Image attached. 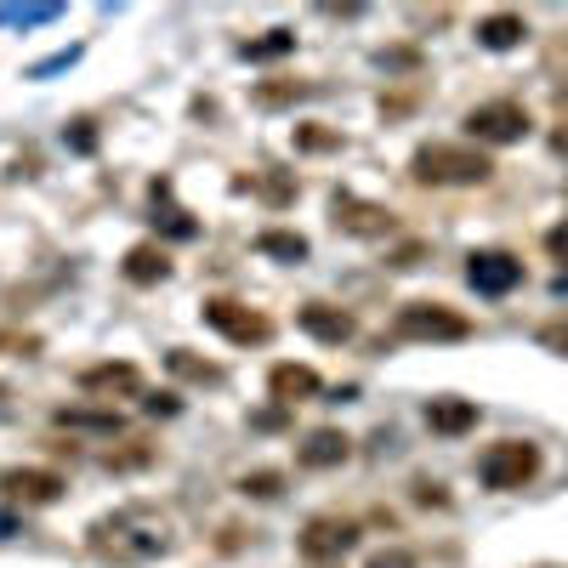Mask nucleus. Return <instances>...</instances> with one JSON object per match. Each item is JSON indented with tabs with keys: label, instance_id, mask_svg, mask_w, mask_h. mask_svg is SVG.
<instances>
[{
	"label": "nucleus",
	"instance_id": "f257e3e1",
	"mask_svg": "<svg viewBox=\"0 0 568 568\" xmlns=\"http://www.w3.org/2000/svg\"><path fill=\"white\" fill-rule=\"evenodd\" d=\"M91 551L109 562H154L171 551V517L154 506H120L91 524Z\"/></svg>",
	"mask_w": 568,
	"mask_h": 568
},
{
	"label": "nucleus",
	"instance_id": "f03ea898",
	"mask_svg": "<svg viewBox=\"0 0 568 568\" xmlns=\"http://www.w3.org/2000/svg\"><path fill=\"white\" fill-rule=\"evenodd\" d=\"M409 176L420 187H484L495 176V160L484 149H466V142H426L409 160Z\"/></svg>",
	"mask_w": 568,
	"mask_h": 568
},
{
	"label": "nucleus",
	"instance_id": "7ed1b4c3",
	"mask_svg": "<svg viewBox=\"0 0 568 568\" xmlns=\"http://www.w3.org/2000/svg\"><path fill=\"white\" fill-rule=\"evenodd\" d=\"M540 444H529V438H500V444H489L484 455H478V478H484V489H500V495H511V489H529L535 478H540Z\"/></svg>",
	"mask_w": 568,
	"mask_h": 568
},
{
	"label": "nucleus",
	"instance_id": "20e7f679",
	"mask_svg": "<svg viewBox=\"0 0 568 568\" xmlns=\"http://www.w3.org/2000/svg\"><path fill=\"white\" fill-rule=\"evenodd\" d=\"M393 329L404 342H466L471 336V318L455 313L449 302H404Z\"/></svg>",
	"mask_w": 568,
	"mask_h": 568
},
{
	"label": "nucleus",
	"instance_id": "39448f33",
	"mask_svg": "<svg viewBox=\"0 0 568 568\" xmlns=\"http://www.w3.org/2000/svg\"><path fill=\"white\" fill-rule=\"evenodd\" d=\"M466 136L471 142H489V149H511V142L529 136V109L517 98H495V103H478L466 114Z\"/></svg>",
	"mask_w": 568,
	"mask_h": 568
},
{
	"label": "nucleus",
	"instance_id": "423d86ee",
	"mask_svg": "<svg viewBox=\"0 0 568 568\" xmlns=\"http://www.w3.org/2000/svg\"><path fill=\"white\" fill-rule=\"evenodd\" d=\"M205 324L222 329V336L240 342V347H262L273 336V318L256 313V307H245V302H233V296H211L205 302Z\"/></svg>",
	"mask_w": 568,
	"mask_h": 568
},
{
	"label": "nucleus",
	"instance_id": "0eeeda50",
	"mask_svg": "<svg viewBox=\"0 0 568 568\" xmlns=\"http://www.w3.org/2000/svg\"><path fill=\"white\" fill-rule=\"evenodd\" d=\"M358 546V524L353 517H313V524L296 535V551L307 562H342Z\"/></svg>",
	"mask_w": 568,
	"mask_h": 568
},
{
	"label": "nucleus",
	"instance_id": "6e6552de",
	"mask_svg": "<svg viewBox=\"0 0 568 568\" xmlns=\"http://www.w3.org/2000/svg\"><path fill=\"white\" fill-rule=\"evenodd\" d=\"M466 284L478 296H506L524 284V262H517L511 251H471L466 256Z\"/></svg>",
	"mask_w": 568,
	"mask_h": 568
},
{
	"label": "nucleus",
	"instance_id": "1a4fd4ad",
	"mask_svg": "<svg viewBox=\"0 0 568 568\" xmlns=\"http://www.w3.org/2000/svg\"><path fill=\"white\" fill-rule=\"evenodd\" d=\"M63 489L69 484L45 466H7L0 471V495L18 500V506H52V500H63Z\"/></svg>",
	"mask_w": 568,
	"mask_h": 568
},
{
	"label": "nucleus",
	"instance_id": "9d476101",
	"mask_svg": "<svg viewBox=\"0 0 568 568\" xmlns=\"http://www.w3.org/2000/svg\"><path fill=\"white\" fill-rule=\"evenodd\" d=\"M336 227L353 233V240H387V233L398 227L387 205H375V200H358V194H336Z\"/></svg>",
	"mask_w": 568,
	"mask_h": 568
},
{
	"label": "nucleus",
	"instance_id": "9b49d317",
	"mask_svg": "<svg viewBox=\"0 0 568 568\" xmlns=\"http://www.w3.org/2000/svg\"><path fill=\"white\" fill-rule=\"evenodd\" d=\"M80 387L98 393V398H136V393H142V369H136L131 358L85 364V369H80Z\"/></svg>",
	"mask_w": 568,
	"mask_h": 568
},
{
	"label": "nucleus",
	"instance_id": "f8f14e48",
	"mask_svg": "<svg viewBox=\"0 0 568 568\" xmlns=\"http://www.w3.org/2000/svg\"><path fill=\"white\" fill-rule=\"evenodd\" d=\"M296 324L307 329L313 342H324V347H342V342L358 336V318L342 313V307H329V302H307V307L296 313Z\"/></svg>",
	"mask_w": 568,
	"mask_h": 568
},
{
	"label": "nucleus",
	"instance_id": "ddd939ff",
	"mask_svg": "<svg viewBox=\"0 0 568 568\" xmlns=\"http://www.w3.org/2000/svg\"><path fill=\"white\" fill-rule=\"evenodd\" d=\"M267 393H273L284 409H291V404L318 398L324 382H318V369H313V364H273V369H267Z\"/></svg>",
	"mask_w": 568,
	"mask_h": 568
},
{
	"label": "nucleus",
	"instance_id": "4468645a",
	"mask_svg": "<svg viewBox=\"0 0 568 568\" xmlns=\"http://www.w3.org/2000/svg\"><path fill=\"white\" fill-rule=\"evenodd\" d=\"M347 455H353V438L336 433V426H318V433H307L296 444V466H307V471H329V466H342Z\"/></svg>",
	"mask_w": 568,
	"mask_h": 568
},
{
	"label": "nucleus",
	"instance_id": "2eb2a0df",
	"mask_svg": "<svg viewBox=\"0 0 568 568\" xmlns=\"http://www.w3.org/2000/svg\"><path fill=\"white\" fill-rule=\"evenodd\" d=\"M478 415L484 409L471 398H433V404H426V426H433L438 438H466L471 426H478Z\"/></svg>",
	"mask_w": 568,
	"mask_h": 568
},
{
	"label": "nucleus",
	"instance_id": "dca6fc26",
	"mask_svg": "<svg viewBox=\"0 0 568 568\" xmlns=\"http://www.w3.org/2000/svg\"><path fill=\"white\" fill-rule=\"evenodd\" d=\"M524 40H529L524 12H489V18H478V45H484V52H511V45H524Z\"/></svg>",
	"mask_w": 568,
	"mask_h": 568
},
{
	"label": "nucleus",
	"instance_id": "f3484780",
	"mask_svg": "<svg viewBox=\"0 0 568 568\" xmlns=\"http://www.w3.org/2000/svg\"><path fill=\"white\" fill-rule=\"evenodd\" d=\"M120 273H125L131 284H165V278H171V256H165V245H131Z\"/></svg>",
	"mask_w": 568,
	"mask_h": 568
},
{
	"label": "nucleus",
	"instance_id": "a211bd4d",
	"mask_svg": "<svg viewBox=\"0 0 568 568\" xmlns=\"http://www.w3.org/2000/svg\"><path fill=\"white\" fill-rule=\"evenodd\" d=\"M149 194H154V222H165V233H171V240H194V233H200V222H187V211L165 205V200H171V176H154V187H149Z\"/></svg>",
	"mask_w": 568,
	"mask_h": 568
},
{
	"label": "nucleus",
	"instance_id": "6ab92c4d",
	"mask_svg": "<svg viewBox=\"0 0 568 568\" xmlns=\"http://www.w3.org/2000/svg\"><path fill=\"white\" fill-rule=\"evenodd\" d=\"M58 426H80V433H120V409H91V404H63Z\"/></svg>",
	"mask_w": 568,
	"mask_h": 568
},
{
	"label": "nucleus",
	"instance_id": "aec40b11",
	"mask_svg": "<svg viewBox=\"0 0 568 568\" xmlns=\"http://www.w3.org/2000/svg\"><path fill=\"white\" fill-rule=\"evenodd\" d=\"M165 364H171L176 375H187V382H200V387H222V382H227V369H222V364H205V358H194L187 347H171Z\"/></svg>",
	"mask_w": 568,
	"mask_h": 568
},
{
	"label": "nucleus",
	"instance_id": "412c9836",
	"mask_svg": "<svg viewBox=\"0 0 568 568\" xmlns=\"http://www.w3.org/2000/svg\"><path fill=\"white\" fill-rule=\"evenodd\" d=\"M256 251L262 256H278V262H307V240H302V233H291V227L256 233Z\"/></svg>",
	"mask_w": 568,
	"mask_h": 568
},
{
	"label": "nucleus",
	"instance_id": "4be33fe9",
	"mask_svg": "<svg viewBox=\"0 0 568 568\" xmlns=\"http://www.w3.org/2000/svg\"><path fill=\"white\" fill-rule=\"evenodd\" d=\"M291 45H296V34H291V29H267L262 40H245V45H240V58H251V63H267V58H284Z\"/></svg>",
	"mask_w": 568,
	"mask_h": 568
},
{
	"label": "nucleus",
	"instance_id": "5701e85b",
	"mask_svg": "<svg viewBox=\"0 0 568 568\" xmlns=\"http://www.w3.org/2000/svg\"><path fill=\"white\" fill-rule=\"evenodd\" d=\"M240 495H251V500H278L284 495V478H278V471H245V478H240Z\"/></svg>",
	"mask_w": 568,
	"mask_h": 568
},
{
	"label": "nucleus",
	"instance_id": "b1692460",
	"mask_svg": "<svg viewBox=\"0 0 568 568\" xmlns=\"http://www.w3.org/2000/svg\"><path fill=\"white\" fill-rule=\"evenodd\" d=\"M313 85H302V80H273V85H256V103L262 109H278V103H296V98H307Z\"/></svg>",
	"mask_w": 568,
	"mask_h": 568
},
{
	"label": "nucleus",
	"instance_id": "393cba45",
	"mask_svg": "<svg viewBox=\"0 0 568 568\" xmlns=\"http://www.w3.org/2000/svg\"><path fill=\"white\" fill-rule=\"evenodd\" d=\"M296 149H307V154L342 149V131H324V125H296Z\"/></svg>",
	"mask_w": 568,
	"mask_h": 568
},
{
	"label": "nucleus",
	"instance_id": "a878e982",
	"mask_svg": "<svg viewBox=\"0 0 568 568\" xmlns=\"http://www.w3.org/2000/svg\"><path fill=\"white\" fill-rule=\"evenodd\" d=\"M364 568H415V551L409 546H387V551H375Z\"/></svg>",
	"mask_w": 568,
	"mask_h": 568
},
{
	"label": "nucleus",
	"instance_id": "bb28decb",
	"mask_svg": "<svg viewBox=\"0 0 568 568\" xmlns=\"http://www.w3.org/2000/svg\"><path fill=\"white\" fill-rule=\"evenodd\" d=\"M69 149H74V154H91V149H98V125H91V120H74Z\"/></svg>",
	"mask_w": 568,
	"mask_h": 568
},
{
	"label": "nucleus",
	"instance_id": "cd10ccee",
	"mask_svg": "<svg viewBox=\"0 0 568 568\" xmlns=\"http://www.w3.org/2000/svg\"><path fill=\"white\" fill-rule=\"evenodd\" d=\"M262 194H267L273 205H284V200H296V182H291V176H262Z\"/></svg>",
	"mask_w": 568,
	"mask_h": 568
},
{
	"label": "nucleus",
	"instance_id": "c85d7f7f",
	"mask_svg": "<svg viewBox=\"0 0 568 568\" xmlns=\"http://www.w3.org/2000/svg\"><path fill=\"white\" fill-rule=\"evenodd\" d=\"M420 251H426V245H420V240H409V245H398V251L387 256V267H415V262H420Z\"/></svg>",
	"mask_w": 568,
	"mask_h": 568
},
{
	"label": "nucleus",
	"instance_id": "c756f323",
	"mask_svg": "<svg viewBox=\"0 0 568 568\" xmlns=\"http://www.w3.org/2000/svg\"><path fill=\"white\" fill-rule=\"evenodd\" d=\"M546 251H551L557 262H568V222H557V227L546 233Z\"/></svg>",
	"mask_w": 568,
	"mask_h": 568
},
{
	"label": "nucleus",
	"instance_id": "7c9ffc66",
	"mask_svg": "<svg viewBox=\"0 0 568 568\" xmlns=\"http://www.w3.org/2000/svg\"><path fill=\"white\" fill-rule=\"evenodd\" d=\"M415 500H420V506H444L449 495H444L438 484H415Z\"/></svg>",
	"mask_w": 568,
	"mask_h": 568
},
{
	"label": "nucleus",
	"instance_id": "2f4dec72",
	"mask_svg": "<svg viewBox=\"0 0 568 568\" xmlns=\"http://www.w3.org/2000/svg\"><path fill=\"white\" fill-rule=\"evenodd\" d=\"M182 404H176V393H160V398H149V415H176Z\"/></svg>",
	"mask_w": 568,
	"mask_h": 568
},
{
	"label": "nucleus",
	"instance_id": "473e14b6",
	"mask_svg": "<svg viewBox=\"0 0 568 568\" xmlns=\"http://www.w3.org/2000/svg\"><path fill=\"white\" fill-rule=\"evenodd\" d=\"M551 296H568V273H557V278H551Z\"/></svg>",
	"mask_w": 568,
	"mask_h": 568
},
{
	"label": "nucleus",
	"instance_id": "72a5a7b5",
	"mask_svg": "<svg viewBox=\"0 0 568 568\" xmlns=\"http://www.w3.org/2000/svg\"><path fill=\"white\" fill-rule=\"evenodd\" d=\"M551 142H557V154H568V125H562V131H557Z\"/></svg>",
	"mask_w": 568,
	"mask_h": 568
},
{
	"label": "nucleus",
	"instance_id": "f704fd0d",
	"mask_svg": "<svg viewBox=\"0 0 568 568\" xmlns=\"http://www.w3.org/2000/svg\"><path fill=\"white\" fill-rule=\"evenodd\" d=\"M0 535H12V517H0Z\"/></svg>",
	"mask_w": 568,
	"mask_h": 568
}]
</instances>
